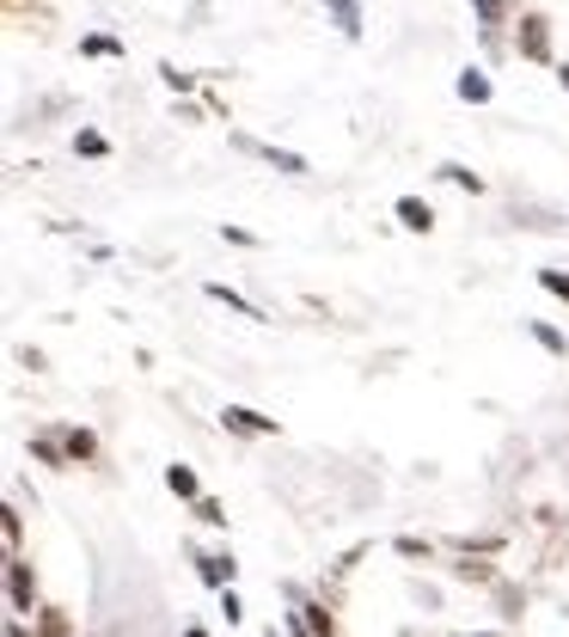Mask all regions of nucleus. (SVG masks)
I'll return each instance as SVG.
<instances>
[{
  "label": "nucleus",
  "mask_w": 569,
  "mask_h": 637,
  "mask_svg": "<svg viewBox=\"0 0 569 637\" xmlns=\"http://www.w3.org/2000/svg\"><path fill=\"white\" fill-rule=\"evenodd\" d=\"M545 288H552V295H564V300H569V276H564V270H545Z\"/></svg>",
  "instance_id": "nucleus-11"
},
{
  "label": "nucleus",
  "mask_w": 569,
  "mask_h": 637,
  "mask_svg": "<svg viewBox=\"0 0 569 637\" xmlns=\"http://www.w3.org/2000/svg\"><path fill=\"white\" fill-rule=\"evenodd\" d=\"M324 7H331L343 37H361V0H324Z\"/></svg>",
  "instance_id": "nucleus-3"
},
{
  "label": "nucleus",
  "mask_w": 569,
  "mask_h": 637,
  "mask_svg": "<svg viewBox=\"0 0 569 637\" xmlns=\"http://www.w3.org/2000/svg\"><path fill=\"white\" fill-rule=\"evenodd\" d=\"M209 582H233V558H197Z\"/></svg>",
  "instance_id": "nucleus-9"
},
{
  "label": "nucleus",
  "mask_w": 569,
  "mask_h": 637,
  "mask_svg": "<svg viewBox=\"0 0 569 637\" xmlns=\"http://www.w3.org/2000/svg\"><path fill=\"white\" fill-rule=\"evenodd\" d=\"M166 484L178 491V497H197V472H190V467H171V472H166Z\"/></svg>",
  "instance_id": "nucleus-8"
},
{
  "label": "nucleus",
  "mask_w": 569,
  "mask_h": 637,
  "mask_svg": "<svg viewBox=\"0 0 569 637\" xmlns=\"http://www.w3.org/2000/svg\"><path fill=\"white\" fill-rule=\"evenodd\" d=\"M7 582H13V606L25 613V606H32V570H25V564H13V570H7Z\"/></svg>",
  "instance_id": "nucleus-5"
},
{
  "label": "nucleus",
  "mask_w": 569,
  "mask_h": 637,
  "mask_svg": "<svg viewBox=\"0 0 569 637\" xmlns=\"http://www.w3.org/2000/svg\"><path fill=\"white\" fill-rule=\"evenodd\" d=\"M521 49L533 56V62H545L552 56V37H545V19H521Z\"/></svg>",
  "instance_id": "nucleus-2"
},
{
  "label": "nucleus",
  "mask_w": 569,
  "mask_h": 637,
  "mask_svg": "<svg viewBox=\"0 0 569 637\" xmlns=\"http://www.w3.org/2000/svg\"><path fill=\"white\" fill-rule=\"evenodd\" d=\"M477 13H484V19H496V13H502V0H477Z\"/></svg>",
  "instance_id": "nucleus-13"
},
{
  "label": "nucleus",
  "mask_w": 569,
  "mask_h": 637,
  "mask_svg": "<svg viewBox=\"0 0 569 637\" xmlns=\"http://www.w3.org/2000/svg\"><path fill=\"white\" fill-rule=\"evenodd\" d=\"M460 98L484 105V98H490V80H484V74H460Z\"/></svg>",
  "instance_id": "nucleus-7"
},
{
  "label": "nucleus",
  "mask_w": 569,
  "mask_h": 637,
  "mask_svg": "<svg viewBox=\"0 0 569 637\" xmlns=\"http://www.w3.org/2000/svg\"><path fill=\"white\" fill-rule=\"evenodd\" d=\"M246 148H251V154H263L276 172H307V160H300V154H276V148H258V141H246Z\"/></svg>",
  "instance_id": "nucleus-6"
},
{
  "label": "nucleus",
  "mask_w": 569,
  "mask_h": 637,
  "mask_svg": "<svg viewBox=\"0 0 569 637\" xmlns=\"http://www.w3.org/2000/svg\"><path fill=\"white\" fill-rule=\"evenodd\" d=\"M221 417H227V429H239V436H276V417H258L246 404H227Z\"/></svg>",
  "instance_id": "nucleus-1"
},
{
  "label": "nucleus",
  "mask_w": 569,
  "mask_h": 637,
  "mask_svg": "<svg viewBox=\"0 0 569 637\" xmlns=\"http://www.w3.org/2000/svg\"><path fill=\"white\" fill-rule=\"evenodd\" d=\"M564 86H569V68H564Z\"/></svg>",
  "instance_id": "nucleus-14"
},
{
  "label": "nucleus",
  "mask_w": 569,
  "mask_h": 637,
  "mask_svg": "<svg viewBox=\"0 0 569 637\" xmlns=\"http://www.w3.org/2000/svg\"><path fill=\"white\" fill-rule=\"evenodd\" d=\"M68 453H74V460H86V453H93V436H80V429H74V436H68Z\"/></svg>",
  "instance_id": "nucleus-12"
},
{
  "label": "nucleus",
  "mask_w": 569,
  "mask_h": 637,
  "mask_svg": "<svg viewBox=\"0 0 569 637\" xmlns=\"http://www.w3.org/2000/svg\"><path fill=\"white\" fill-rule=\"evenodd\" d=\"M399 221H404V227H416V234H429V227H435L429 202H416V197H404V202H399Z\"/></svg>",
  "instance_id": "nucleus-4"
},
{
  "label": "nucleus",
  "mask_w": 569,
  "mask_h": 637,
  "mask_svg": "<svg viewBox=\"0 0 569 637\" xmlns=\"http://www.w3.org/2000/svg\"><path fill=\"white\" fill-rule=\"evenodd\" d=\"M496 601H502V613H521V589H508V582L496 589Z\"/></svg>",
  "instance_id": "nucleus-10"
}]
</instances>
